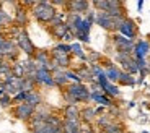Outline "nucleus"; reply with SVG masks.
<instances>
[{
  "label": "nucleus",
  "instance_id": "1",
  "mask_svg": "<svg viewBox=\"0 0 150 133\" xmlns=\"http://www.w3.org/2000/svg\"><path fill=\"white\" fill-rule=\"evenodd\" d=\"M8 33H10V39H13V41L16 42L18 50H21L26 57L33 59L38 49H36V46L33 44V41H31L26 28H18V26L13 24L11 28H8Z\"/></svg>",
  "mask_w": 150,
  "mask_h": 133
},
{
  "label": "nucleus",
  "instance_id": "2",
  "mask_svg": "<svg viewBox=\"0 0 150 133\" xmlns=\"http://www.w3.org/2000/svg\"><path fill=\"white\" fill-rule=\"evenodd\" d=\"M30 11H31V15H33V18L38 23H41V24H49L57 13V10L52 7L51 2H36L34 7Z\"/></svg>",
  "mask_w": 150,
  "mask_h": 133
},
{
  "label": "nucleus",
  "instance_id": "3",
  "mask_svg": "<svg viewBox=\"0 0 150 133\" xmlns=\"http://www.w3.org/2000/svg\"><path fill=\"white\" fill-rule=\"evenodd\" d=\"M64 91L72 96L77 102H90V88L85 83H69Z\"/></svg>",
  "mask_w": 150,
  "mask_h": 133
},
{
  "label": "nucleus",
  "instance_id": "4",
  "mask_svg": "<svg viewBox=\"0 0 150 133\" xmlns=\"http://www.w3.org/2000/svg\"><path fill=\"white\" fill-rule=\"evenodd\" d=\"M117 34H121V36L127 37L129 41H134L135 37H137V24H135V21L132 18H129V16H126V18L121 21V24L117 26Z\"/></svg>",
  "mask_w": 150,
  "mask_h": 133
},
{
  "label": "nucleus",
  "instance_id": "5",
  "mask_svg": "<svg viewBox=\"0 0 150 133\" xmlns=\"http://www.w3.org/2000/svg\"><path fill=\"white\" fill-rule=\"evenodd\" d=\"M34 112H36V109L26 102L13 106V109H11V115L15 118H18V120H21V122H30L31 118H33Z\"/></svg>",
  "mask_w": 150,
  "mask_h": 133
},
{
  "label": "nucleus",
  "instance_id": "6",
  "mask_svg": "<svg viewBox=\"0 0 150 133\" xmlns=\"http://www.w3.org/2000/svg\"><path fill=\"white\" fill-rule=\"evenodd\" d=\"M112 44H114V49L116 52H122V54H132L134 50V41H129L127 37L121 36V34L114 33L112 34Z\"/></svg>",
  "mask_w": 150,
  "mask_h": 133
},
{
  "label": "nucleus",
  "instance_id": "7",
  "mask_svg": "<svg viewBox=\"0 0 150 133\" xmlns=\"http://www.w3.org/2000/svg\"><path fill=\"white\" fill-rule=\"evenodd\" d=\"M90 7L91 4L86 0H72V2H67V13L85 16L90 11Z\"/></svg>",
  "mask_w": 150,
  "mask_h": 133
},
{
  "label": "nucleus",
  "instance_id": "8",
  "mask_svg": "<svg viewBox=\"0 0 150 133\" xmlns=\"http://www.w3.org/2000/svg\"><path fill=\"white\" fill-rule=\"evenodd\" d=\"M95 23H96L100 28H103L105 31L116 33V23H114V18H111V16H109L106 11H96Z\"/></svg>",
  "mask_w": 150,
  "mask_h": 133
},
{
  "label": "nucleus",
  "instance_id": "9",
  "mask_svg": "<svg viewBox=\"0 0 150 133\" xmlns=\"http://www.w3.org/2000/svg\"><path fill=\"white\" fill-rule=\"evenodd\" d=\"M34 81H36L38 86H44V88H54L56 86L52 73L47 68H38L36 75H34Z\"/></svg>",
  "mask_w": 150,
  "mask_h": 133
},
{
  "label": "nucleus",
  "instance_id": "10",
  "mask_svg": "<svg viewBox=\"0 0 150 133\" xmlns=\"http://www.w3.org/2000/svg\"><path fill=\"white\" fill-rule=\"evenodd\" d=\"M4 89L7 94H10L13 97L15 94H18L21 91V78H16L13 73L5 76L4 78Z\"/></svg>",
  "mask_w": 150,
  "mask_h": 133
},
{
  "label": "nucleus",
  "instance_id": "11",
  "mask_svg": "<svg viewBox=\"0 0 150 133\" xmlns=\"http://www.w3.org/2000/svg\"><path fill=\"white\" fill-rule=\"evenodd\" d=\"M132 55H134L135 60H147V57L150 55V41H147V39H139L137 42H134Z\"/></svg>",
  "mask_w": 150,
  "mask_h": 133
},
{
  "label": "nucleus",
  "instance_id": "12",
  "mask_svg": "<svg viewBox=\"0 0 150 133\" xmlns=\"http://www.w3.org/2000/svg\"><path fill=\"white\" fill-rule=\"evenodd\" d=\"M30 123V132L31 133H64L62 128L52 127L46 122H28Z\"/></svg>",
  "mask_w": 150,
  "mask_h": 133
},
{
  "label": "nucleus",
  "instance_id": "13",
  "mask_svg": "<svg viewBox=\"0 0 150 133\" xmlns=\"http://www.w3.org/2000/svg\"><path fill=\"white\" fill-rule=\"evenodd\" d=\"M51 60L59 66L60 70H69V66L72 65V55L60 54V52H56V50H51Z\"/></svg>",
  "mask_w": 150,
  "mask_h": 133
},
{
  "label": "nucleus",
  "instance_id": "14",
  "mask_svg": "<svg viewBox=\"0 0 150 133\" xmlns=\"http://www.w3.org/2000/svg\"><path fill=\"white\" fill-rule=\"evenodd\" d=\"M33 60H34V63H36L38 68H47L49 70V65H51V52L44 50V49L36 50Z\"/></svg>",
  "mask_w": 150,
  "mask_h": 133
},
{
  "label": "nucleus",
  "instance_id": "15",
  "mask_svg": "<svg viewBox=\"0 0 150 133\" xmlns=\"http://www.w3.org/2000/svg\"><path fill=\"white\" fill-rule=\"evenodd\" d=\"M28 20H30V10H26L25 7H18L15 11V16H13V23L18 28H26Z\"/></svg>",
  "mask_w": 150,
  "mask_h": 133
},
{
  "label": "nucleus",
  "instance_id": "16",
  "mask_svg": "<svg viewBox=\"0 0 150 133\" xmlns=\"http://www.w3.org/2000/svg\"><path fill=\"white\" fill-rule=\"evenodd\" d=\"M90 101L96 102L98 106H101V107H114V102H112L111 97H108L105 92H90Z\"/></svg>",
  "mask_w": 150,
  "mask_h": 133
},
{
  "label": "nucleus",
  "instance_id": "17",
  "mask_svg": "<svg viewBox=\"0 0 150 133\" xmlns=\"http://www.w3.org/2000/svg\"><path fill=\"white\" fill-rule=\"evenodd\" d=\"M96 111H95V107H91V106H85V107L80 109V120L85 123H93L95 120H96Z\"/></svg>",
  "mask_w": 150,
  "mask_h": 133
},
{
  "label": "nucleus",
  "instance_id": "18",
  "mask_svg": "<svg viewBox=\"0 0 150 133\" xmlns=\"http://www.w3.org/2000/svg\"><path fill=\"white\" fill-rule=\"evenodd\" d=\"M2 5L4 4H0V31L8 29V28L13 26V16H11Z\"/></svg>",
  "mask_w": 150,
  "mask_h": 133
},
{
  "label": "nucleus",
  "instance_id": "19",
  "mask_svg": "<svg viewBox=\"0 0 150 133\" xmlns=\"http://www.w3.org/2000/svg\"><path fill=\"white\" fill-rule=\"evenodd\" d=\"M64 120H80V107L79 106H65L62 111Z\"/></svg>",
  "mask_w": 150,
  "mask_h": 133
},
{
  "label": "nucleus",
  "instance_id": "20",
  "mask_svg": "<svg viewBox=\"0 0 150 133\" xmlns=\"http://www.w3.org/2000/svg\"><path fill=\"white\" fill-rule=\"evenodd\" d=\"M121 73H122V70H121L117 65H111V66H108V68H105L106 78H108V81L112 83V85H116V83L119 81Z\"/></svg>",
  "mask_w": 150,
  "mask_h": 133
},
{
  "label": "nucleus",
  "instance_id": "21",
  "mask_svg": "<svg viewBox=\"0 0 150 133\" xmlns=\"http://www.w3.org/2000/svg\"><path fill=\"white\" fill-rule=\"evenodd\" d=\"M49 29V34L54 37V39H59L62 42V37L69 33V26L67 23H62V24H57V26H52V28H47Z\"/></svg>",
  "mask_w": 150,
  "mask_h": 133
},
{
  "label": "nucleus",
  "instance_id": "22",
  "mask_svg": "<svg viewBox=\"0 0 150 133\" xmlns=\"http://www.w3.org/2000/svg\"><path fill=\"white\" fill-rule=\"evenodd\" d=\"M82 130V120H64L62 132L64 133H80Z\"/></svg>",
  "mask_w": 150,
  "mask_h": 133
},
{
  "label": "nucleus",
  "instance_id": "23",
  "mask_svg": "<svg viewBox=\"0 0 150 133\" xmlns=\"http://www.w3.org/2000/svg\"><path fill=\"white\" fill-rule=\"evenodd\" d=\"M77 75L80 76V80H82V83H88V85H91V83H95L96 80H95V76L91 75V70L90 66H80V68H77Z\"/></svg>",
  "mask_w": 150,
  "mask_h": 133
},
{
  "label": "nucleus",
  "instance_id": "24",
  "mask_svg": "<svg viewBox=\"0 0 150 133\" xmlns=\"http://www.w3.org/2000/svg\"><path fill=\"white\" fill-rule=\"evenodd\" d=\"M25 102L30 104V106H33L34 109L39 107V106L42 104V94L38 91V89H36V91L28 92V94H26V101H25Z\"/></svg>",
  "mask_w": 150,
  "mask_h": 133
},
{
  "label": "nucleus",
  "instance_id": "25",
  "mask_svg": "<svg viewBox=\"0 0 150 133\" xmlns=\"http://www.w3.org/2000/svg\"><path fill=\"white\" fill-rule=\"evenodd\" d=\"M52 78H54V83H56L57 88H67L69 85V80L67 76H65V70H56L52 71Z\"/></svg>",
  "mask_w": 150,
  "mask_h": 133
},
{
  "label": "nucleus",
  "instance_id": "26",
  "mask_svg": "<svg viewBox=\"0 0 150 133\" xmlns=\"http://www.w3.org/2000/svg\"><path fill=\"white\" fill-rule=\"evenodd\" d=\"M70 54L75 55V57H79V59L83 60V62H86V54H85V50H83V47H82L80 42H72L70 44Z\"/></svg>",
  "mask_w": 150,
  "mask_h": 133
},
{
  "label": "nucleus",
  "instance_id": "27",
  "mask_svg": "<svg viewBox=\"0 0 150 133\" xmlns=\"http://www.w3.org/2000/svg\"><path fill=\"white\" fill-rule=\"evenodd\" d=\"M36 89H38V85L34 81V78H30V76L21 78V91L31 92V91H36Z\"/></svg>",
  "mask_w": 150,
  "mask_h": 133
},
{
  "label": "nucleus",
  "instance_id": "28",
  "mask_svg": "<svg viewBox=\"0 0 150 133\" xmlns=\"http://www.w3.org/2000/svg\"><path fill=\"white\" fill-rule=\"evenodd\" d=\"M101 132H103V133H126V128H124L122 123L112 122V123H109V125L106 127L105 130H101Z\"/></svg>",
  "mask_w": 150,
  "mask_h": 133
},
{
  "label": "nucleus",
  "instance_id": "29",
  "mask_svg": "<svg viewBox=\"0 0 150 133\" xmlns=\"http://www.w3.org/2000/svg\"><path fill=\"white\" fill-rule=\"evenodd\" d=\"M117 85H121V86H134L135 85V78L132 76V75L126 73V71H122L119 81H117Z\"/></svg>",
  "mask_w": 150,
  "mask_h": 133
},
{
  "label": "nucleus",
  "instance_id": "30",
  "mask_svg": "<svg viewBox=\"0 0 150 133\" xmlns=\"http://www.w3.org/2000/svg\"><path fill=\"white\" fill-rule=\"evenodd\" d=\"M96 125H98V128H101V130H105L106 127L109 125V123H112V118H111V115H108V114H103V115H100V117H96Z\"/></svg>",
  "mask_w": 150,
  "mask_h": 133
},
{
  "label": "nucleus",
  "instance_id": "31",
  "mask_svg": "<svg viewBox=\"0 0 150 133\" xmlns=\"http://www.w3.org/2000/svg\"><path fill=\"white\" fill-rule=\"evenodd\" d=\"M8 75H11V63L7 60H0V78L4 80Z\"/></svg>",
  "mask_w": 150,
  "mask_h": 133
},
{
  "label": "nucleus",
  "instance_id": "32",
  "mask_svg": "<svg viewBox=\"0 0 150 133\" xmlns=\"http://www.w3.org/2000/svg\"><path fill=\"white\" fill-rule=\"evenodd\" d=\"M105 94H106L108 97H111V99H112V97H119V96H121V89L117 88V85H112V83H109L108 88L105 89Z\"/></svg>",
  "mask_w": 150,
  "mask_h": 133
},
{
  "label": "nucleus",
  "instance_id": "33",
  "mask_svg": "<svg viewBox=\"0 0 150 133\" xmlns=\"http://www.w3.org/2000/svg\"><path fill=\"white\" fill-rule=\"evenodd\" d=\"M11 73L15 75L16 78H25V68H23V63L20 60L11 63Z\"/></svg>",
  "mask_w": 150,
  "mask_h": 133
},
{
  "label": "nucleus",
  "instance_id": "34",
  "mask_svg": "<svg viewBox=\"0 0 150 133\" xmlns=\"http://www.w3.org/2000/svg\"><path fill=\"white\" fill-rule=\"evenodd\" d=\"M0 107H2V109L13 107V97H11L10 94H7V92H5L4 96L0 97Z\"/></svg>",
  "mask_w": 150,
  "mask_h": 133
},
{
  "label": "nucleus",
  "instance_id": "35",
  "mask_svg": "<svg viewBox=\"0 0 150 133\" xmlns=\"http://www.w3.org/2000/svg\"><path fill=\"white\" fill-rule=\"evenodd\" d=\"M52 50L60 52V54H67V55H72L70 54V44H65V42H57V44L54 46Z\"/></svg>",
  "mask_w": 150,
  "mask_h": 133
},
{
  "label": "nucleus",
  "instance_id": "36",
  "mask_svg": "<svg viewBox=\"0 0 150 133\" xmlns=\"http://www.w3.org/2000/svg\"><path fill=\"white\" fill-rule=\"evenodd\" d=\"M65 76H67L69 83H82V80L75 70H65Z\"/></svg>",
  "mask_w": 150,
  "mask_h": 133
},
{
  "label": "nucleus",
  "instance_id": "37",
  "mask_svg": "<svg viewBox=\"0 0 150 133\" xmlns=\"http://www.w3.org/2000/svg\"><path fill=\"white\" fill-rule=\"evenodd\" d=\"M26 94L28 92H25V91H20L18 94H15V96H13V106H18V104L25 102V101H26Z\"/></svg>",
  "mask_w": 150,
  "mask_h": 133
},
{
  "label": "nucleus",
  "instance_id": "38",
  "mask_svg": "<svg viewBox=\"0 0 150 133\" xmlns=\"http://www.w3.org/2000/svg\"><path fill=\"white\" fill-rule=\"evenodd\" d=\"M142 7H144V2H139V4H137V8H139V11H142Z\"/></svg>",
  "mask_w": 150,
  "mask_h": 133
},
{
  "label": "nucleus",
  "instance_id": "39",
  "mask_svg": "<svg viewBox=\"0 0 150 133\" xmlns=\"http://www.w3.org/2000/svg\"><path fill=\"white\" fill-rule=\"evenodd\" d=\"M4 94H5V89H4V86H0V97L4 96Z\"/></svg>",
  "mask_w": 150,
  "mask_h": 133
},
{
  "label": "nucleus",
  "instance_id": "40",
  "mask_svg": "<svg viewBox=\"0 0 150 133\" xmlns=\"http://www.w3.org/2000/svg\"><path fill=\"white\" fill-rule=\"evenodd\" d=\"M147 73H150V60L147 62Z\"/></svg>",
  "mask_w": 150,
  "mask_h": 133
},
{
  "label": "nucleus",
  "instance_id": "41",
  "mask_svg": "<svg viewBox=\"0 0 150 133\" xmlns=\"http://www.w3.org/2000/svg\"><path fill=\"white\" fill-rule=\"evenodd\" d=\"M0 86H4V80L2 78H0Z\"/></svg>",
  "mask_w": 150,
  "mask_h": 133
},
{
  "label": "nucleus",
  "instance_id": "42",
  "mask_svg": "<svg viewBox=\"0 0 150 133\" xmlns=\"http://www.w3.org/2000/svg\"><path fill=\"white\" fill-rule=\"evenodd\" d=\"M100 133H103V132H100Z\"/></svg>",
  "mask_w": 150,
  "mask_h": 133
}]
</instances>
